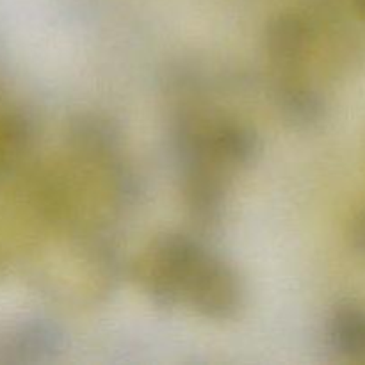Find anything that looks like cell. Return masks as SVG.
Listing matches in <instances>:
<instances>
[{"instance_id": "obj_1", "label": "cell", "mask_w": 365, "mask_h": 365, "mask_svg": "<svg viewBox=\"0 0 365 365\" xmlns=\"http://www.w3.org/2000/svg\"><path fill=\"white\" fill-rule=\"evenodd\" d=\"M185 302L207 319H234L245 303V285L237 271L214 253H207L185 284Z\"/></svg>"}, {"instance_id": "obj_2", "label": "cell", "mask_w": 365, "mask_h": 365, "mask_svg": "<svg viewBox=\"0 0 365 365\" xmlns=\"http://www.w3.org/2000/svg\"><path fill=\"white\" fill-rule=\"evenodd\" d=\"M182 170V191L191 220L203 230L220 227L227 207L228 171L214 159L200 160Z\"/></svg>"}, {"instance_id": "obj_3", "label": "cell", "mask_w": 365, "mask_h": 365, "mask_svg": "<svg viewBox=\"0 0 365 365\" xmlns=\"http://www.w3.org/2000/svg\"><path fill=\"white\" fill-rule=\"evenodd\" d=\"M68 145L86 163L103 168L120 159L121 128L103 114L84 113L68 123Z\"/></svg>"}, {"instance_id": "obj_4", "label": "cell", "mask_w": 365, "mask_h": 365, "mask_svg": "<svg viewBox=\"0 0 365 365\" xmlns=\"http://www.w3.org/2000/svg\"><path fill=\"white\" fill-rule=\"evenodd\" d=\"M210 157L230 173L248 168L262 153V139L248 123L237 120H220L207 128Z\"/></svg>"}, {"instance_id": "obj_5", "label": "cell", "mask_w": 365, "mask_h": 365, "mask_svg": "<svg viewBox=\"0 0 365 365\" xmlns=\"http://www.w3.org/2000/svg\"><path fill=\"white\" fill-rule=\"evenodd\" d=\"M66 334L52 319H32L21 324L11 337V351L18 362H48L64 348Z\"/></svg>"}, {"instance_id": "obj_6", "label": "cell", "mask_w": 365, "mask_h": 365, "mask_svg": "<svg viewBox=\"0 0 365 365\" xmlns=\"http://www.w3.org/2000/svg\"><path fill=\"white\" fill-rule=\"evenodd\" d=\"M264 43L271 61L277 66H298L309 46V27L296 14H278L267 24Z\"/></svg>"}, {"instance_id": "obj_7", "label": "cell", "mask_w": 365, "mask_h": 365, "mask_svg": "<svg viewBox=\"0 0 365 365\" xmlns=\"http://www.w3.org/2000/svg\"><path fill=\"white\" fill-rule=\"evenodd\" d=\"M277 107L284 120L296 127H310L324 116L321 95L303 84H282L277 89Z\"/></svg>"}, {"instance_id": "obj_8", "label": "cell", "mask_w": 365, "mask_h": 365, "mask_svg": "<svg viewBox=\"0 0 365 365\" xmlns=\"http://www.w3.org/2000/svg\"><path fill=\"white\" fill-rule=\"evenodd\" d=\"M330 337L335 348L351 356L365 355V314L359 310H341L330 324Z\"/></svg>"}, {"instance_id": "obj_9", "label": "cell", "mask_w": 365, "mask_h": 365, "mask_svg": "<svg viewBox=\"0 0 365 365\" xmlns=\"http://www.w3.org/2000/svg\"><path fill=\"white\" fill-rule=\"evenodd\" d=\"M355 241L359 248L365 250V217L356 225V230H355Z\"/></svg>"}, {"instance_id": "obj_10", "label": "cell", "mask_w": 365, "mask_h": 365, "mask_svg": "<svg viewBox=\"0 0 365 365\" xmlns=\"http://www.w3.org/2000/svg\"><path fill=\"white\" fill-rule=\"evenodd\" d=\"M360 2H362V4H364V7H365V0H360Z\"/></svg>"}]
</instances>
